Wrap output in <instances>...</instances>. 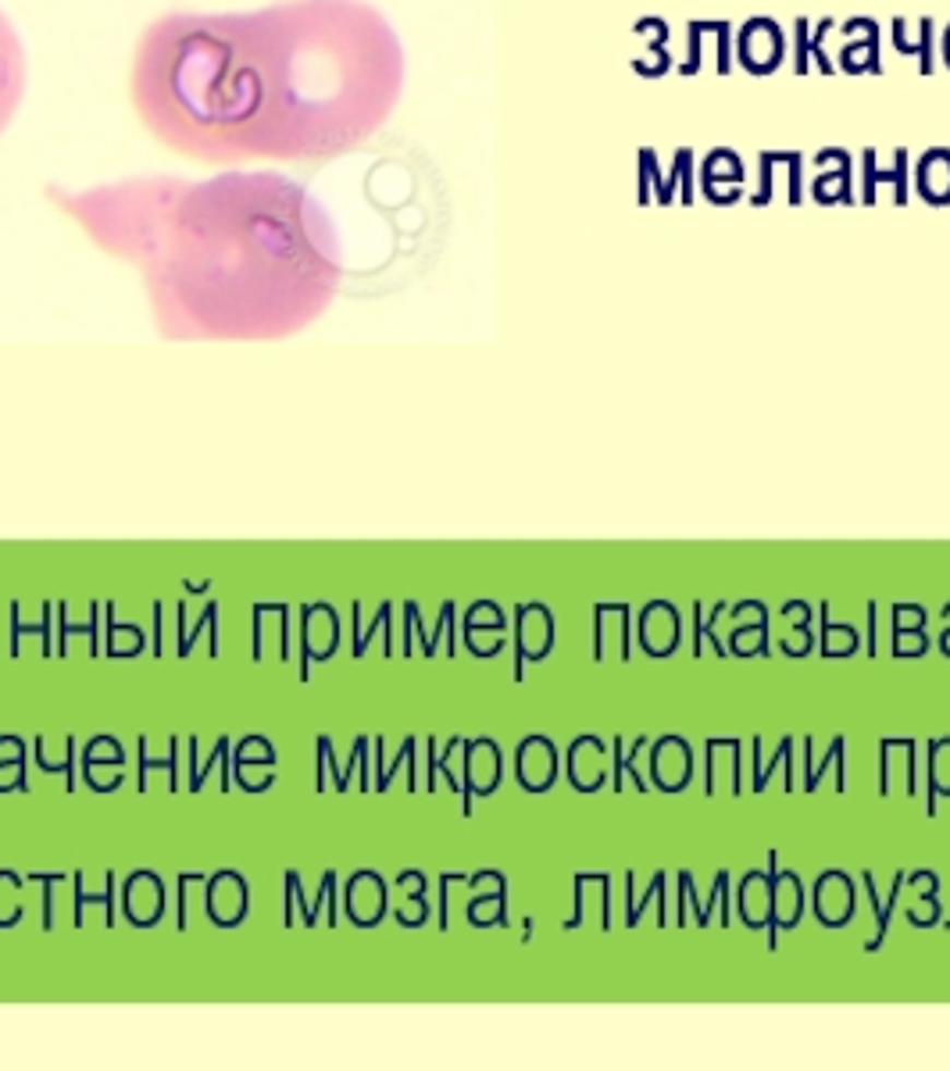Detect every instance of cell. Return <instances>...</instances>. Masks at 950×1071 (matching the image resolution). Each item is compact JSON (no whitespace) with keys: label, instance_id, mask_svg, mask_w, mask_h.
Here are the masks:
<instances>
[{"label":"cell","instance_id":"obj_1","mask_svg":"<svg viewBox=\"0 0 950 1071\" xmlns=\"http://www.w3.org/2000/svg\"><path fill=\"white\" fill-rule=\"evenodd\" d=\"M50 201L100 250L136 264L171 340L294 336L333 304L343 275L333 215L280 171L151 176L50 190Z\"/></svg>","mask_w":950,"mask_h":1071},{"label":"cell","instance_id":"obj_2","mask_svg":"<svg viewBox=\"0 0 950 1071\" xmlns=\"http://www.w3.org/2000/svg\"><path fill=\"white\" fill-rule=\"evenodd\" d=\"M244 25L261 157H340L397 108L404 47L368 0H286L247 11Z\"/></svg>","mask_w":950,"mask_h":1071},{"label":"cell","instance_id":"obj_3","mask_svg":"<svg viewBox=\"0 0 950 1071\" xmlns=\"http://www.w3.org/2000/svg\"><path fill=\"white\" fill-rule=\"evenodd\" d=\"M147 132L190 162L258 154V90L244 15H165L140 36L129 75Z\"/></svg>","mask_w":950,"mask_h":1071},{"label":"cell","instance_id":"obj_4","mask_svg":"<svg viewBox=\"0 0 950 1071\" xmlns=\"http://www.w3.org/2000/svg\"><path fill=\"white\" fill-rule=\"evenodd\" d=\"M25 94V50L15 25L0 11V132L15 118Z\"/></svg>","mask_w":950,"mask_h":1071},{"label":"cell","instance_id":"obj_5","mask_svg":"<svg viewBox=\"0 0 950 1071\" xmlns=\"http://www.w3.org/2000/svg\"><path fill=\"white\" fill-rule=\"evenodd\" d=\"M654 778L657 786L665 789H679L690 778V750H686L682 739H665L654 753Z\"/></svg>","mask_w":950,"mask_h":1071},{"label":"cell","instance_id":"obj_6","mask_svg":"<svg viewBox=\"0 0 950 1071\" xmlns=\"http://www.w3.org/2000/svg\"><path fill=\"white\" fill-rule=\"evenodd\" d=\"M519 778H525L530 789H544L554 778V750L544 739H530V747L519 753Z\"/></svg>","mask_w":950,"mask_h":1071},{"label":"cell","instance_id":"obj_7","mask_svg":"<svg viewBox=\"0 0 950 1071\" xmlns=\"http://www.w3.org/2000/svg\"><path fill=\"white\" fill-rule=\"evenodd\" d=\"M740 911H744V921L750 929L769 921V911H772V885L764 882L761 876H750L744 882V893H740Z\"/></svg>","mask_w":950,"mask_h":1071},{"label":"cell","instance_id":"obj_8","mask_svg":"<svg viewBox=\"0 0 950 1071\" xmlns=\"http://www.w3.org/2000/svg\"><path fill=\"white\" fill-rule=\"evenodd\" d=\"M665 636L668 640H676L679 636V621H676V611L665 604H654L651 611L643 615V643H646V651L654 654V646H657V636Z\"/></svg>","mask_w":950,"mask_h":1071},{"label":"cell","instance_id":"obj_9","mask_svg":"<svg viewBox=\"0 0 950 1071\" xmlns=\"http://www.w3.org/2000/svg\"><path fill=\"white\" fill-rule=\"evenodd\" d=\"M772 901H775V911H780V918L783 925H794L797 921V911H800V890H797V879L794 876H783L780 885L772 890Z\"/></svg>","mask_w":950,"mask_h":1071},{"label":"cell","instance_id":"obj_10","mask_svg":"<svg viewBox=\"0 0 950 1071\" xmlns=\"http://www.w3.org/2000/svg\"><path fill=\"white\" fill-rule=\"evenodd\" d=\"M933 772H936V786H940V793H950V743L947 739L933 750Z\"/></svg>","mask_w":950,"mask_h":1071},{"label":"cell","instance_id":"obj_11","mask_svg":"<svg viewBox=\"0 0 950 1071\" xmlns=\"http://www.w3.org/2000/svg\"><path fill=\"white\" fill-rule=\"evenodd\" d=\"M851 646H854V636H851L847 626H829V636H826V654L829 657L851 651Z\"/></svg>","mask_w":950,"mask_h":1071},{"label":"cell","instance_id":"obj_12","mask_svg":"<svg viewBox=\"0 0 950 1071\" xmlns=\"http://www.w3.org/2000/svg\"><path fill=\"white\" fill-rule=\"evenodd\" d=\"M943 651L950 654V632H947V636H943Z\"/></svg>","mask_w":950,"mask_h":1071}]
</instances>
